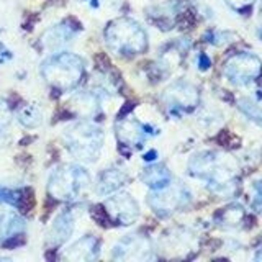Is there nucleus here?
<instances>
[{
	"label": "nucleus",
	"instance_id": "nucleus-1",
	"mask_svg": "<svg viewBox=\"0 0 262 262\" xmlns=\"http://www.w3.org/2000/svg\"><path fill=\"white\" fill-rule=\"evenodd\" d=\"M223 154L215 151L196 152L188 162V170L196 179L208 184L213 192L226 195L234 190V170L223 162Z\"/></svg>",
	"mask_w": 262,
	"mask_h": 262
},
{
	"label": "nucleus",
	"instance_id": "nucleus-2",
	"mask_svg": "<svg viewBox=\"0 0 262 262\" xmlns=\"http://www.w3.org/2000/svg\"><path fill=\"white\" fill-rule=\"evenodd\" d=\"M41 74L57 92L76 89L84 79L85 68L82 57L72 53H57L41 64Z\"/></svg>",
	"mask_w": 262,
	"mask_h": 262
},
{
	"label": "nucleus",
	"instance_id": "nucleus-3",
	"mask_svg": "<svg viewBox=\"0 0 262 262\" xmlns=\"http://www.w3.org/2000/svg\"><path fill=\"white\" fill-rule=\"evenodd\" d=\"M105 41L115 54L136 56L147 49V35L138 21L131 18L113 20L105 30Z\"/></svg>",
	"mask_w": 262,
	"mask_h": 262
},
{
	"label": "nucleus",
	"instance_id": "nucleus-4",
	"mask_svg": "<svg viewBox=\"0 0 262 262\" xmlns=\"http://www.w3.org/2000/svg\"><path fill=\"white\" fill-rule=\"evenodd\" d=\"M64 143L74 158L85 162H94L100 154L103 133L100 128L92 125V123L80 121L66 129Z\"/></svg>",
	"mask_w": 262,
	"mask_h": 262
},
{
	"label": "nucleus",
	"instance_id": "nucleus-5",
	"mask_svg": "<svg viewBox=\"0 0 262 262\" xmlns=\"http://www.w3.org/2000/svg\"><path fill=\"white\" fill-rule=\"evenodd\" d=\"M90 185V176L85 169L74 164L56 167L48 180V193L56 200H76Z\"/></svg>",
	"mask_w": 262,
	"mask_h": 262
},
{
	"label": "nucleus",
	"instance_id": "nucleus-6",
	"mask_svg": "<svg viewBox=\"0 0 262 262\" xmlns=\"http://www.w3.org/2000/svg\"><path fill=\"white\" fill-rule=\"evenodd\" d=\"M262 72V61L252 53H236L229 56L225 66V77L234 85H248Z\"/></svg>",
	"mask_w": 262,
	"mask_h": 262
},
{
	"label": "nucleus",
	"instance_id": "nucleus-7",
	"mask_svg": "<svg viewBox=\"0 0 262 262\" xmlns=\"http://www.w3.org/2000/svg\"><path fill=\"white\" fill-rule=\"evenodd\" d=\"M192 195L184 185H172V182L161 190H154L149 196V207L159 216H169L174 211L185 208L190 202Z\"/></svg>",
	"mask_w": 262,
	"mask_h": 262
},
{
	"label": "nucleus",
	"instance_id": "nucleus-8",
	"mask_svg": "<svg viewBox=\"0 0 262 262\" xmlns=\"http://www.w3.org/2000/svg\"><path fill=\"white\" fill-rule=\"evenodd\" d=\"M200 94L190 82L177 80L174 82L166 92L162 94V102L167 106L172 115H180L182 112H188L199 105Z\"/></svg>",
	"mask_w": 262,
	"mask_h": 262
},
{
	"label": "nucleus",
	"instance_id": "nucleus-9",
	"mask_svg": "<svg viewBox=\"0 0 262 262\" xmlns=\"http://www.w3.org/2000/svg\"><path fill=\"white\" fill-rule=\"evenodd\" d=\"M151 251V243L147 237L139 234H129L115 246L113 257L120 260H146L152 257Z\"/></svg>",
	"mask_w": 262,
	"mask_h": 262
},
{
	"label": "nucleus",
	"instance_id": "nucleus-10",
	"mask_svg": "<svg viewBox=\"0 0 262 262\" xmlns=\"http://www.w3.org/2000/svg\"><path fill=\"white\" fill-rule=\"evenodd\" d=\"M110 220L117 221L118 225H131L139 216L138 203L128 193H117L108 199L105 205Z\"/></svg>",
	"mask_w": 262,
	"mask_h": 262
},
{
	"label": "nucleus",
	"instance_id": "nucleus-11",
	"mask_svg": "<svg viewBox=\"0 0 262 262\" xmlns=\"http://www.w3.org/2000/svg\"><path fill=\"white\" fill-rule=\"evenodd\" d=\"M80 30L77 23H74L72 20H64L61 23L54 25L53 28H49L43 36H41V46L48 51H54V49L61 48L66 45L71 38L76 35Z\"/></svg>",
	"mask_w": 262,
	"mask_h": 262
},
{
	"label": "nucleus",
	"instance_id": "nucleus-12",
	"mask_svg": "<svg viewBox=\"0 0 262 262\" xmlns=\"http://www.w3.org/2000/svg\"><path fill=\"white\" fill-rule=\"evenodd\" d=\"M117 129L120 141H123L126 146H141L147 136L156 135V131L151 126L143 125L136 120H121L118 121Z\"/></svg>",
	"mask_w": 262,
	"mask_h": 262
},
{
	"label": "nucleus",
	"instance_id": "nucleus-13",
	"mask_svg": "<svg viewBox=\"0 0 262 262\" xmlns=\"http://www.w3.org/2000/svg\"><path fill=\"white\" fill-rule=\"evenodd\" d=\"M74 231V218L71 211H62L57 215V218L54 220V223L49 229L48 234V243L51 246H61L62 243H66L71 237Z\"/></svg>",
	"mask_w": 262,
	"mask_h": 262
},
{
	"label": "nucleus",
	"instance_id": "nucleus-14",
	"mask_svg": "<svg viewBox=\"0 0 262 262\" xmlns=\"http://www.w3.org/2000/svg\"><path fill=\"white\" fill-rule=\"evenodd\" d=\"M98 251H100V241L94 236H85L66 251V257L74 260H90L98 256Z\"/></svg>",
	"mask_w": 262,
	"mask_h": 262
},
{
	"label": "nucleus",
	"instance_id": "nucleus-15",
	"mask_svg": "<svg viewBox=\"0 0 262 262\" xmlns=\"http://www.w3.org/2000/svg\"><path fill=\"white\" fill-rule=\"evenodd\" d=\"M141 180L152 190H161V188H166L172 182V176L166 166L154 164V166H149L143 170Z\"/></svg>",
	"mask_w": 262,
	"mask_h": 262
},
{
	"label": "nucleus",
	"instance_id": "nucleus-16",
	"mask_svg": "<svg viewBox=\"0 0 262 262\" xmlns=\"http://www.w3.org/2000/svg\"><path fill=\"white\" fill-rule=\"evenodd\" d=\"M128 180L126 174L120 169H106L102 172V176L98 177L97 184V192L100 195H110L113 192L120 190Z\"/></svg>",
	"mask_w": 262,
	"mask_h": 262
},
{
	"label": "nucleus",
	"instance_id": "nucleus-17",
	"mask_svg": "<svg viewBox=\"0 0 262 262\" xmlns=\"http://www.w3.org/2000/svg\"><path fill=\"white\" fill-rule=\"evenodd\" d=\"M74 108L82 117H94L97 115L100 105H98V95L95 92H80L74 97Z\"/></svg>",
	"mask_w": 262,
	"mask_h": 262
},
{
	"label": "nucleus",
	"instance_id": "nucleus-18",
	"mask_svg": "<svg viewBox=\"0 0 262 262\" xmlns=\"http://www.w3.org/2000/svg\"><path fill=\"white\" fill-rule=\"evenodd\" d=\"M25 231V221L16 216V215H10L5 220H2V241L10 239L13 236H20Z\"/></svg>",
	"mask_w": 262,
	"mask_h": 262
},
{
	"label": "nucleus",
	"instance_id": "nucleus-19",
	"mask_svg": "<svg viewBox=\"0 0 262 262\" xmlns=\"http://www.w3.org/2000/svg\"><path fill=\"white\" fill-rule=\"evenodd\" d=\"M18 120L21 125L28 126V128H35L38 125H41V112L36 108L35 105H25L18 110Z\"/></svg>",
	"mask_w": 262,
	"mask_h": 262
},
{
	"label": "nucleus",
	"instance_id": "nucleus-20",
	"mask_svg": "<svg viewBox=\"0 0 262 262\" xmlns=\"http://www.w3.org/2000/svg\"><path fill=\"white\" fill-rule=\"evenodd\" d=\"M243 218H244V210L239 205H231V207L221 210L220 213V223H223L225 226L239 225Z\"/></svg>",
	"mask_w": 262,
	"mask_h": 262
},
{
	"label": "nucleus",
	"instance_id": "nucleus-21",
	"mask_svg": "<svg viewBox=\"0 0 262 262\" xmlns=\"http://www.w3.org/2000/svg\"><path fill=\"white\" fill-rule=\"evenodd\" d=\"M237 108H239L251 121L257 123L259 126H262V108L260 106L251 102L249 98H241V100L237 102Z\"/></svg>",
	"mask_w": 262,
	"mask_h": 262
},
{
	"label": "nucleus",
	"instance_id": "nucleus-22",
	"mask_svg": "<svg viewBox=\"0 0 262 262\" xmlns=\"http://www.w3.org/2000/svg\"><path fill=\"white\" fill-rule=\"evenodd\" d=\"M252 188H254V196H252L251 205L256 211L262 213V177L252 184Z\"/></svg>",
	"mask_w": 262,
	"mask_h": 262
},
{
	"label": "nucleus",
	"instance_id": "nucleus-23",
	"mask_svg": "<svg viewBox=\"0 0 262 262\" xmlns=\"http://www.w3.org/2000/svg\"><path fill=\"white\" fill-rule=\"evenodd\" d=\"M229 36H233L231 33H225V31H208L207 35H205V38H207L208 43L216 45V46L225 45L226 41H229V39H228Z\"/></svg>",
	"mask_w": 262,
	"mask_h": 262
},
{
	"label": "nucleus",
	"instance_id": "nucleus-24",
	"mask_svg": "<svg viewBox=\"0 0 262 262\" xmlns=\"http://www.w3.org/2000/svg\"><path fill=\"white\" fill-rule=\"evenodd\" d=\"M8 123H10V110H8L7 103L0 98V133L7 128Z\"/></svg>",
	"mask_w": 262,
	"mask_h": 262
},
{
	"label": "nucleus",
	"instance_id": "nucleus-25",
	"mask_svg": "<svg viewBox=\"0 0 262 262\" xmlns=\"http://www.w3.org/2000/svg\"><path fill=\"white\" fill-rule=\"evenodd\" d=\"M226 2L229 7H233L234 10L241 12V10H244V8H249L254 4V0H226Z\"/></svg>",
	"mask_w": 262,
	"mask_h": 262
},
{
	"label": "nucleus",
	"instance_id": "nucleus-26",
	"mask_svg": "<svg viewBox=\"0 0 262 262\" xmlns=\"http://www.w3.org/2000/svg\"><path fill=\"white\" fill-rule=\"evenodd\" d=\"M210 66H211V59H210V57L205 54V53H200V56H199V69L207 71Z\"/></svg>",
	"mask_w": 262,
	"mask_h": 262
},
{
	"label": "nucleus",
	"instance_id": "nucleus-27",
	"mask_svg": "<svg viewBox=\"0 0 262 262\" xmlns=\"http://www.w3.org/2000/svg\"><path fill=\"white\" fill-rule=\"evenodd\" d=\"M156 156H158V152H156V151H149V152L144 156V161H154Z\"/></svg>",
	"mask_w": 262,
	"mask_h": 262
},
{
	"label": "nucleus",
	"instance_id": "nucleus-28",
	"mask_svg": "<svg viewBox=\"0 0 262 262\" xmlns=\"http://www.w3.org/2000/svg\"><path fill=\"white\" fill-rule=\"evenodd\" d=\"M254 259H256V260H262V246L257 249V252H256V256H254Z\"/></svg>",
	"mask_w": 262,
	"mask_h": 262
},
{
	"label": "nucleus",
	"instance_id": "nucleus-29",
	"mask_svg": "<svg viewBox=\"0 0 262 262\" xmlns=\"http://www.w3.org/2000/svg\"><path fill=\"white\" fill-rule=\"evenodd\" d=\"M79 2H92V7L100 5V0H79Z\"/></svg>",
	"mask_w": 262,
	"mask_h": 262
},
{
	"label": "nucleus",
	"instance_id": "nucleus-30",
	"mask_svg": "<svg viewBox=\"0 0 262 262\" xmlns=\"http://www.w3.org/2000/svg\"><path fill=\"white\" fill-rule=\"evenodd\" d=\"M257 33H259V36H260V38H262V27H260V28H259V31H257Z\"/></svg>",
	"mask_w": 262,
	"mask_h": 262
},
{
	"label": "nucleus",
	"instance_id": "nucleus-31",
	"mask_svg": "<svg viewBox=\"0 0 262 262\" xmlns=\"http://www.w3.org/2000/svg\"><path fill=\"white\" fill-rule=\"evenodd\" d=\"M260 12H262V7H260Z\"/></svg>",
	"mask_w": 262,
	"mask_h": 262
}]
</instances>
